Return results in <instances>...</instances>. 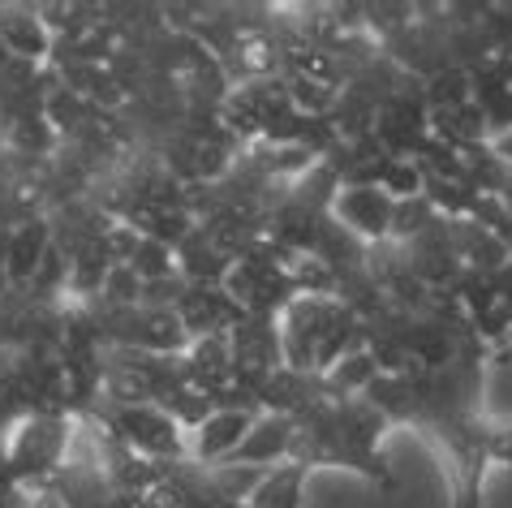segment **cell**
Wrapping results in <instances>:
<instances>
[{
    "mask_svg": "<svg viewBox=\"0 0 512 508\" xmlns=\"http://www.w3.org/2000/svg\"><path fill=\"white\" fill-rule=\"evenodd\" d=\"M392 211L396 199L383 194L379 186H340L327 203V216H332L340 229L353 233L362 246H383L392 237Z\"/></svg>",
    "mask_w": 512,
    "mask_h": 508,
    "instance_id": "8",
    "label": "cell"
},
{
    "mask_svg": "<svg viewBox=\"0 0 512 508\" xmlns=\"http://www.w3.org/2000/svg\"><path fill=\"white\" fill-rule=\"evenodd\" d=\"M160 409H168V414H173V422L181 431H198L203 427V422L211 418V409H216V401L207 397V392H198L194 384H186V388H177V392H168V397L160 401Z\"/></svg>",
    "mask_w": 512,
    "mask_h": 508,
    "instance_id": "18",
    "label": "cell"
},
{
    "mask_svg": "<svg viewBox=\"0 0 512 508\" xmlns=\"http://www.w3.org/2000/svg\"><path fill=\"white\" fill-rule=\"evenodd\" d=\"M487 147H491V155H495V160H504V164L512 168V130H504V134L487 138Z\"/></svg>",
    "mask_w": 512,
    "mask_h": 508,
    "instance_id": "22",
    "label": "cell"
},
{
    "mask_svg": "<svg viewBox=\"0 0 512 508\" xmlns=\"http://www.w3.org/2000/svg\"><path fill=\"white\" fill-rule=\"evenodd\" d=\"M0 48H5L13 61L44 69V61H52L56 39L39 18V9H5L0 13Z\"/></svg>",
    "mask_w": 512,
    "mask_h": 508,
    "instance_id": "14",
    "label": "cell"
},
{
    "mask_svg": "<svg viewBox=\"0 0 512 508\" xmlns=\"http://www.w3.org/2000/svg\"><path fill=\"white\" fill-rule=\"evenodd\" d=\"M383 431H388V422H383V414L366 397H345V401L327 397L297 418L289 461H302L306 470H319V465L358 470L383 491H396V474L379 448Z\"/></svg>",
    "mask_w": 512,
    "mask_h": 508,
    "instance_id": "1",
    "label": "cell"
},
{
    "mask_svg": "<svg viewBox=\"0 0 512 508\" xmlns=\"http://www.w3.org/2000/svg\"><path fill=\"white\" fill-rule=\"evenodd\" d=\"M487 444H491V465H508L512 470V418H487Z\"/></svg>",
    "mask_w": 512,
    "mask_h": 508,
    "instance_id": "20",
    "label": "cell"
},
{
    "mask_svg": "<svg viewBox=\"0 0 512 508\" xmlns=\"http://www.w3.org/2000/svg\"><path fill=\"white\" fill-rule=\"evenodd\" d=\"M474 74V104L487 117V138L512 130V56H491Z\"/></svg>",
    "mask_w": 512,
    "mask_h": 508,
    "instance_id": "13",
    "label": "cell"
},
{
    "mask_svg": "<svg viewBox=\"0 0 512 508\" xmlns=\"http://www.w3.org/2000/svg\"><path fill=\"white\" fill-rule=\"evenodd\" d=\"M293 435H297V418L259 414L250 435L237 444V453L224 465H259V470H276V465H284L293 457Z\"/></svg>",
    "mask_w": 512,
    "mask_h": 508,
    "instance_id": "11",
    "label": "cell"
},
{
    "mask_svg": "<svg viewBox=\"0 0 512 508\" xmlns=\"http://www.w3.org/2000/svg\"><path fill=\"white\" fill-rule=\"evenodd\" d=\"M422 440L435 448L439 465L448 474L452 508H487L482 504V487L491 474V444H487V414H465L448 422H431L422 427Z\"/></svg>",
    "mask_w": 512,
    "mask_h": 508,
    "instance_id": "3",
    "label": "cell"
},
{
    "mask_svg": "<svg viewBox=\"0 0 512 508\" xmlns=\"http://www.w3.org/2000/svg\"><path fill=\"white\" fill-rule=\"evenodd\" d=\"M306 478L310 470L302 461H284L263 474V483L250 491V508H302L306 504Z\"/></svg>",
    "mask_w": 512,
    "mask_h": 508,
    "instance_id": "16",
    "label": "cell"
},
{
    "mask_svg": "<svg viewBox=\"0 0 512 508\" xmlns=\"http://www.w3.org/2000/svg\"><path fill=\"white\" fill-rule=\"evenodd\" d=\"M48 250H52V224L44 216H31L18 229H9L5 233V280L13 289H31Z\"/></svg>",
    "mask_w": 512,
    "mask_h": 508,
    "instance_id": "12",
    "label": "cell"
},
{
    "mask_svg": "<svg viewBox=\"0 0 512 508\" xmlns=\"http://www.w3.org/2000/svg\"><path fill=\"white\" fill-rule=\"evenodd\" d=\"M130 267H134V276L142 280V285H155V280L181 276L177 272V250L164 246V242H155V237H142V233H138V246L130 254Z\"/></svg>",
    "mask_w": 512,
    "mask_h": 508,
    "instance_id": "17",
    "label": "cell"
},
{
    "mask_svg": "<svg viewBox=\"0 0 512 508\" xmlns=\"http://www.w3.org/2000/svg\"><path fill=\"white\" fill-rule=\"evenodd\" d=\"M13 143H18L22 151H35V155H48L56 147V130L48 125L44 108L18 112V117H13Z\"/></svg>",
    "mask_w": 512,
    "mask_h": 508,
    "instance_id": "19",
    "label": "cell"
},
{
    "mask_svg": "<svg viewBox=\"0 0 512 508\" xmlns=\"http://www.w3.org/2000/svg\"><path fill=\"white\" fill-rule=\"evenodd\" d=\"M259 414H263L259 405H216L203 427L190 431V461L203 465V470L224 465L237 453V444L250 435V427H254V418Z\"/></svg>",
    "mask_w": 512,
    "mask_h": 508,
    "instance_id": "9",
    "label": "cell"
},
{
    "mask_svg": "<svg viewBox=\"0 0 512 508\" xmlns=\"http://www.w3.org/2000/svg\"><path fill=\"white\" fill-rule=\"evenodd\" d=\"M74 414H26L0 435V470L18 487L48 483L65 465Z\"/></svg>",
    "mask_w": 512,
    "mask_h": 508,
    "instance_id": "4",
    "label": "cell"
},
{
    "mask_svg": "<svg viewBox=\"0 0 512 508\" xmlns=\"http://www.w3.org/2000/svg\"><path fill=\"white\" fill-rule=\"evenodd\" d=\"M91 414L130 448V453L173 465V461H190V435L177 427L173 414L160 405H95Z\"/></svg>",
    "mask_w": 512,
    "mask_h": 508,
    "instance_id": "6",
    "label": "cell"
},
{
    "mask_svg": "<svg viewBox=\"0 0 512 508\" xmlns=\"http://www.w3.org/2000/svg\"><path fill=\"white\" fill-rule=\"evenodd\" d=\"M280 354L289 371L327 375L332 366L366 345V323L340 298H293L276 315Z\"/></svg>",
    "mask_w": 512,
    "mask_h": 508,
    "instance_id": "2",
    "label": "cell"
},
{
    "mask_svg": "<svg viewBox=\"0 0 512 508\" xmlns=\"http://www.w3.org/2000/svg\"><path fill=\"white\" fill-rule=\"evenodd\" d=\"M229 349H233V375H237V388L254 397L263 388V379L280 371L284 354H280V328L276 319H254L246 315L229 332Z\"/></svg>",
    "mask_w": 512,
    "mask_h": 508,
    "instance_id": "7",
    "label": "cell"
},
{
    "mask_svg": "<svg viewBox=\"0 0 512 508\" xmlns=\"http://www.w3.org/2000/svg\"><path fill=\"white\" fill-rule=\"evenodd\" d=\"M160 496L173 504V508H250L241 500H229L211 487V478L203 465L194 461H173L164 465V483H160Z\"/></svg>",
    "mask_w": 512,
    "mask_h": 508,
    "instance_id": "15",
    "label": "cell"
},
{
    "mask_svg": "<svg viewBox=\"0 0 512 508\" xmlns=\"http://www.w3.org/2000/svg\"><path fill=\"white\" fill-rule=\"evenodd\" d=\"M284 259V246H276L272 237H259L250 250H241L233 267L224 272L220 289L237 302L241 315H254V319H276L284 306L297 298L289 272L280 267Z\"/></svg>",
    "mask_w": 512,
    "mask_h": 508,
    "instance_id": "5",
    "label": "cell"
},
{
    "mask_svg": "<svg viewBox=\"0 0 512 508\" xmlns=\"http://www.w3.org/2000/svg\"><path fill=\"white\" fill-rule=\"evenodd\" d=\"M173 310H177V319H181V328H186L190 341H198V336H224L246 319L220 285H186V293L177 298Z\"/></svg>",
    "mask_w": 512,
    "mask_h": 508,
    "instance_id": "10",
    "label": "cell"
},
{
    "mask_svg": "<svg viewBox=\"0 0 512 508\" xmlns=\"http://www.w3.org/2000/svg\"><path fill=\"white\" fill-rule=\"evenodd\" d=\"M104 508H173V504H168L160 491H151V496H125V491H117Z\"/></svg>",
    "mask_w": 512,
    "mask_h": 508,
    "instance_id": "21",
    "label": "cell"
}]
</instances>
